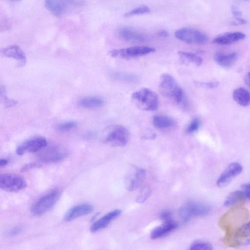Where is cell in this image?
<instances>
[{
    "mask_svg": "<svg viewBox=\"0 0 250 250\" xmlns=\"http://www.w3.org/2000/svg\"><path fill=\"white\" fill-rule=\"evenodd\" d=\"M244 81L246 84L250 87V71L246 75L244 78Z\"/></svg>",
    "mask_w": 250,
    "mask_h": 250,
    "instance_id": "60d3db41",
    "label": "cell"
},
{
    "mask_svg": "<svg viewBox=\"0 0 250 250\" xmlns=\"http://www.w3.org/2000/svg\"><path fill=\"white\" fill-rule=\"evenodd\" d=\"M159 89L163 96L171 98L178 104L184 101L183 89L179 86L174 78L169 74L161 75Z\"/></svg>",
    "mask_w": 250,
    "mask_h": 250,
    "instance_id": "277c9868",
    "label": "cell"
},
{
    "mask_svg": "<svg viewBox=\"0 0 250 250\" xmlns=\"http://www.w3.org/2000/svg\"><path fill=\"white\" fill-rule=\"evenodd\" d=\"M39 165L37 163H32L28 164L25 166H24L22 168H21V171H25L27 170H28L31 168L39 167Z\"/></svg>",
    "mask_w": 250,
    "mask_h": 250,
    "instance_id": "f35d334b",
    "label": "cell"
},
{
    "mask_svg": "<svg viewBox=\"0 0 250 250\" xmlns=\"http://www.w3.org/2000/svg\"><path fill=\"white\" fill-rule=\"evenodd\" d=\"M60 192L55 189L39 198L32 205L31 212L35 216L42 215L50 210L60 196Z\"/></svg>",
    "mask_w": 250,
    "mask_h": 250,
    "instance_id": "8992f818",
    "label": "cell"
},
{
    "mask_svg": "<svg viewBox=\"0 0 250 250\" xmlns=\"http://www.w3.org/2000/svg\"><path fill=\"white\" fill-rule=\"evenodd\" d=\"M178 55L181 62L186 64L191 63L200 66L203 62L200 56L191 52L179 51Z\"/></svg>",
    "mask_w": 250,
    "mask_h": 250,
    "instance_id": "4316f807",
    "label": "cell"
},
{
    "mask_svg": "<svg viewBox=\"0 0 250 250\" xmlns=\"http://www.w3.org/2000/svg\"><path fill=\"white\" fill-rule=\"evenodd\" d=\"M184 206L191 217L193 216H205L210 211V207L201 202L190 201Z\"/></svg>",
    "mask_w": 250,
    "mask_h": 250,
    "instance_id": "ac0fdd59",
    "label": "cell"
},
{
    "mask_svg": "<svg viewBox=\"0 0 250 250\" xmlns=\"http://www.w3.org/2000/svg\"><path fill=\"white\" fill-rule=\"evenodd\" d=\"M200 125V120L197 117L194 118L190 122L187 128L188 134H192L197 131Z\"/></svg>",
    "mask_w": 250,
    "mask_h": 250,
    "instance_id": "836d02e7",
    "label": "cell"
},
{
    "mask_svg": "<svg viewBox=\"0 0 250 250\" xmlns=\"http://www.w3.org/2000/svg\"><path fill=\"white\" fill-rule=\"evenodd\" d=\"M151 189L149 186H144L141 188L138 194L136 201L138 203L145 202L150 196Z\"/></svg>",
    "mask_w": 250,
    "mask_h": 250,
    "instance_id": "f546056e",
    "label": "cell"
},
{
    "mask_svg": "<svg viewBox=\"0 0 250 250\" xmlns=\"http://www.w3.org/2000/svg\"><path fill=\"white\" fill-rule=\"evenodd\" d=\"M246 197L242 190H235L231 192L224 202L226 207L240 205L245 201Z\"/></svg>",
    "mask_w": 250,
    "mask_h": 250,
    "instance_id": "d4e9b609",
    "label": "cell"
},
{
    "mask_svg": "<svg viewBox=\"0 0 250 250\" xmlns=\"http://www.w3.org/2000/svg\"><path fill=\"white\" fill-rule=\"evenodd\" d=\"M178 224L175 221L163 222V224L155 228L151 232L150 237L156 239L164 237L177 228Z\"/></svg>",
    "mask_w": 250,
    "mask_h": 250,
    "instance_id": "d6986e66",
    "label": "cell"
},
{
    "mask_svg": "<svg viewBox=\"0 0 250 250\" xmlns=\"http://www.w3.org/2000/svg\"><path fill=\"white\" fill-rule=\"evenodd\" d=\"M119 34L125 40L130 42H145L148 39L146 35L128 27L121 28Z\"/></svg>",
    "mask_w": 250,
    "mask_h": 250,
    "instance_id": "44dd1931",
    "label": "cell"
},
{
    "mask_svg": "<svg viewBox=\"0 0 250 250\" xmlns=\"http://www.w3.org/2000/svg\"><path fill=\"white\" fill-rule=\"evenodd\" d=\"M194 83L196 85L206 89L215 88L217 87L219 84V82L217 81L208 82L195 81Z\"/></svg>",
    "mask_w": 250,
    "mask_h": 250,
    "instance_id": "d590c367",
    "label": "cell"
},
{
    "mask_svg": "<svg viewBox=\"0 0 250 250\" xmlns=\"http://www.w3.org/2000/svg\"><path fill=\"white\" fill-rule=\"evenodd\" d=\"M85 1L81 0H46L45 8L56 16H63L80 11L84 5Z\"/></svg>",
    "mask_w": 250,
    "mask_h": 250,
    "instance_id": "7a4b0ae2",
    "label": "cell"
},
{
    "mask_svg": "<svg viewBox=\"0 0 250 250\" xmlns=\"http://www.w3.org/2000/svg\"><path fill=\"white\" fill-rule=\"evenodd\" d=\"M0 54L4 57L17 60L20 66L24 65L26 62V58L23 51L16 44L3 48L0 50Z\"/></svg>",
    "mask_w": 250,
    "mask_h": 250,
    "instance_id": "2e32d148",
    "label": "cell"
},
{
    "mask_svg": "<svg viewBox=\"0 0 250 250\" xmlns=\"http://www.w3.org/2000/svg\"><path fill=\"white\" fill-rule=\"evenodd\" d=\"M27 184L21 176L11 173L0 175V188L8 192H17L25 188Z\"/></svg>",
    "mask_w": 250,
    "mask_h": 250,
    "instance_id": "ba28073f",
    "label": "cell"
},
{
    "mask_svg": "<svg viewBox=\"0 0 250 250\" xmlns=\"http://www.w3.org/2000/svg\"><path fill=\"white\" fill-rule=\"evenodd\" d=\"M155 51V48L153 47L136 46L112 50L109 52V54L113 57L130 59L144 56Z\"/></svg>",
    "mask_w": 250,
    "mask_h": 250,
    "instance_id": "30bf717a",
    "label": "cell"
},
{
    "mask_svg": "<svg viewBox=\"0 0 250 250\" xmlns=\"http://www.w3.org/2000/svg\"><path fill=\"white\" fill-rule=\"evenodd\" d=\"M131 99L135 104L143 110L154 111L159 106L158 95L147 88H142L133 93Z\"/></svg>",
    "mask_w": 250,
    "mask_h": 250,
    "instance_id": "5b68a950",
    "label": "cell"
},
{
    "mask_svg": "<svg viewBox=\"0 0 250 250\" xmlns=\"http://www.w3.org/2000/svg\"><path fill=\"white\" fill-rule=\"evenodd\" d=\"M110 75L113 79L122 81L136 82L139 80V77L137 75L125 72H113Z\"/></svg>",
    "mask_w": 250,
    "mask_h": 250,
    "instance_id": "83f0119b",
    "label": "cell"
},
{
    "mask_svg": "<svg viewBox=\"0 0 250 250\" xmlns=\"http://www.w3.org/2000/svg\"><path fill=\"white\" fill-rule=\"evenodd\" d=\"M146 171L144 169L132 167L126 175L125 184L127 190L133 191L139 188L145 180Z\"/></svg>",
    "mask_w": 250,
    "mask_h": 250,
    "instance_id": "8fae6325",
    "label": "cell"
},
{
    "mask_svg": "<svg viewBox=\"0 0 250 250\" xmlns=\"http://www.w3.org/2000/svg\"><path fill=\"white\" fill-rule=\"evenodd\" d=\"M175 36L179 40L189 44L205 43L208 41V37L205 33L191 28H182L175 32Z\"/></svg>",
    "mask_w": 250,
    "mask_h": 250,
    "instance_id": "9c48e42d",
    "label": "cell"
},
{
    "mask_svg": "<svg viewBox=\"0 0 250 250\" xmlns=\"http://www.w3.org/2000/svg\"><path fill=\"white\" fill-rule=\"evenodd\" d=\"M188 250H213V247L208 242L197 241L190 245Z\"/></svg>",
    "mask_w": 250,
    "mask_h": 250,
    "instance_id": "4dcf8cb0",
    "label": "cell"
},
{
    "mask_svg": "<svg viewBox=\"0 0 250 250\" xmlns=\"http://www.w3.org/2000/svg\"><path fill=\"white\" fill-rule=\"evenodd\" d=\"M224 242L230 247L236 248L250 244V221L232 232L226 234Z\"/></svg>",
    "mask_w": 250,
    "mask_h": 250,
    "instance_id": "52a82bcc",
    "label": "cell"
},
{
    "mask_svg": "<svg viewBox=\"0 0 250 250\" xmlns=\"http://www.w3.org/2000/svg\"><path fill=\"white\" fill-rule=\"evenodd\" d=\"M77 104L84 108H97L103 105L104 100L97 96H87L81 98Z\"/></svg>",
    "mask_w": 250,
    "mask_h": 250,
    "instance_id": "603a6c76",
    "label": "cell"
},
{
    "mask_svg": "<svg viewBox=\"0 0 250 250\" xmlns=\"http://www.w3.org/2000/svg\"><path fill=\"white\" fill-rule=\"evenodd\" d=\"M249 214L247 209L235 208L222 216L219 222V226L226 231V234L230 233L243 225Z\"/></svg>",
    "mask_w": 250,
    "mask_h": 250,
    "instance_id": "6da1fadb",
    "label": "cell"
},
{
    "mask_svg": "<svg viewBox=\"0 0 250 250\" xmlns=\"http://www.w3.org/2000/svg\"><path fill=\"white\" fill-rule=\"evenodd\" d=\"M232 97L235 101L241 106H247L250 104V92L243 87L234 89Z\"/></svg>",
    "mask_w": 250,
    "mask_h": 250,
    "instance_id": "cb8c5ba5",
    "label": "cell"
},
{
    "mask_svg": "<svg viewBox=\"0 0 250 250\" xmlns=\"http://www.w3.org/2000/svg\"><path fill=\"white\" fill-rule=\"evenodd\" d=\"M8 161L6 159H0V167H3L7 165Z\"/></svg>",
    "mask_w": 250,
    "mask_h": 250,
    "instance_id": "b9f144b4",
    "label": "cell"
},
{
    "mask_svg": "<svg viewBox=\"0 0 250 250\" xmlns=\"http://www.w3.org/2000/svg\"><path fill=\"white\" fill-rule=\"evenodd\" d=\"M238 54L236 52L229 53H224L216 52L213 55L214 61L220 66L228 68L231 66L236 61Z\"/></svg>",
    "mask_w": 250,
    "mask_h": 250,
    "instance_id": "7402d4cb",
    "label": "cell"
},
{
    "mask_svg": "<svg viewBox=\"0 0 250 250\" xmlns=\"http://www.w3.org/2000/svg\"><path fill=\"white\" fill-rule=\"evenodd\" d=\"M150 11L149 8L146 5H141L133 9L126 12L124 14L125 17H130L138 15L147 13Z\"/></svg>",
    "mask_w": 250,
    "mask_h": 250,
    "instance_id": "1f68e13d",
    "label": "cell"
},
{
    "mask_svg": "<svg viewBox=\"0 0 250 250\" xmlns=\"http://www.w3.org/2000/svg\"><path fill=\"white\" fill-rule=\"evenodd\" d=\"M158 35L160 36L166 37L168 36V33L167 31L164 30H162L161 31H159V32H158Z\"/></svg>",
    "mask_w": 250,
    "mask_h": 250,
    "instance_id": "7bdbcfd3",
    "label": "cell"
},
{
    "mask_svg": "<svg viewBox=\"0 0 250 250\" xmlns=\"http://www.w3.org/2000/svg\"><path fill=\"white\" fill-rule=\"evenodd\" d=\"M93 209V206L89 204H82L75 206L65 212L63 220L65 222L71 221L78 217L90 213Z\"/></svg>",
    "mask_w": 250,
    "mask_h": 250,
    "instance_id": "9a60e30c",
    "label": "cell"
},
{
    "mask_svg": "<svg viewBox=\"0 0 250 250\" xmlns=\"http://www.w3.org/2000/svg\"><path fill=\"white\" fill-rule=\"evenodd\" d=\"M66 156V152L57 146H51L43 150L39 155V159L44 163L60 161Z\"/></svg>",
    "mask_w": 250,
    "mask_h": 250,
    "instance_id": "5bb4252c",
    "label": "cell"
},
{
    "mask_svg": "<svg viewBox=\"0 0 250 250\" xmlns=\"http://www.w3.org/2000/svg\"><path fill=\"white\" fill-rule=\"evenodd\" d=\"M172 211L171 210L169 209H165L161 211L160 214V217L163 222H167L172 220Z\"/></svg>",
    "mask_w": 250,
    "mask_h": 250,
    "instance_id": "8d00e7d4",
    "label": "cell"
},
{
    "mask_svg": "<svg viewBox=\"0 0 250 250\" xmlns=\"http://www.w3.org/2000/svg\"><path fill=\"white\" fill-rule=\"evenodd\" d=\"M129 139V133L124 126L118 125L107 126L102 133V142L113 146H125Z\"/></svg>",
    "mask_w": 250,
    "mask_h": 250,
    "instance_id": "3957f363",
    "label": "cell"
},
{
    "mask_svg": "<svg viewBox=\"0 0 250 250\" xmlns=\"http://www.w3.org/2000/svg\"><path fill=\"white\" fill-rule=\"evenodd\" d=\"M121 213V210L117 209L106 213L92 224L90 228V231L96 232L106 228L111 221L120 216Z\"/></svg>",
    "mask_w": 250,
    "mask_h": 250,
    "instance_id": "e0dca14e",
    "label": "cell"
},
{
    "mask_svg": "<svg viewBox=\"0 0 250 250\" xmlns=\"http://www.w3.org/2000/svg\"><path fill=\"white\" fill-rule=\"evenodd\" d=\"M242 170L243 167L239 163H230L218 178L217 185L218 187H223L227 185L232 179L238 175Z\"/></svg>",
    "mask_w": 250,
    "mask_h": 250,
    "instance_id": "4fadbf2b",
    "label": "cell"
},
{
    "mask_svg": "<svg viewBox=\"0 0 250 250\" xmlns=\"http://www.w3.org/2000/svg\"><path fill=\"white\" fill-rule=\"evenodd\" d=\"M245 36V34L240 32H227L215 37L213 42L222 45H229L243 40Z\"/></svg>",
    "mask_w": 250,
    "mask_h": 250,
    "instance_id": "ffe728a7",
    "label": "cell"
},
{
    "mask_svg": "<svg viewBox=\"0 0 250 250\" xmlns=\"http://www.w3.org/2000/svg\"><path fill=\"white\" fill-rule=\"evenodd\" d=\"M47 145V142L45 138L42 137H33L19 145L16 149V152L18 155L35 152L43 149Z\"/></svg>",
    "mask_w": 250,
    "mask_h": 250,
    "instance_id": "7c38bea8",
    "label": "cell"
},
{
    "mask_svg": "<svg viewBox=\"0 0 250 250\" xmlns=\"http://www.w3.org/2000/svg\"><path fill=\"white\" fill-rule=\"evenodd\" d=\"M0 97L1 102L6 107H13L17 104L16 101L7 98L5 88L3 85L0 86Z\"/></svg>",
    "mask_w": 250,
    "mask_h": 250,
    "instance_id": "f1b7e54d",
    "label": "cell"
},
{
    "mask_svg": "<svg viewBox=\"0 0 250 250\" xmlns=\"http://www.w3.org/2000/svg\"><path fill=\"white\" fill-rule=\"evenodd\" d=\"M241 188L246 198L250 200V183L243 184Z\"/></svg>",
    "mask_w": 250,
    "mask_h": 250,
    "instance_id": "74e56055",
    "label": "cell"
},
{
    "mask_svg": "<svg viewBox=\"0 0 250 250\" xmlns=\"http://www.w3.org/2000/svg\"><path fill=\"white\" fill-rule=\"evenodd\" d=\"M21 230V229L19 227H16L12 229L9 232V234L10 235H14L18 234Z\"/></svg>",
    "mask_w": 250,
    "mask_h": 250,
    "instance_id": "ab89813d",
    "label": "cell"
},
{
    "mask_svg": "<svg viewBox=\"0 0 250 250\" xmlns=\"http://www.w3.org/2000/svg\"><path fill=\"white\" fill-rule=\"evenodd\" d=\"M76 126V123L74 121L65 122L58 124L57 129L62 132L69 131Z\"/></svg>",
    "mask_w": 250,
    "mask_h": 250,
    "instance_id": "d6a6232c",
    "label": "cell"
},
{
    "mask_svg": "<svg viewBox=\"0 0 250 250\" xmlns=\"http://www.w3.org/2000/svg\"><path fill=\"white\" fill-rule=\"evenodd\" d=\"M153 125L157 128L165 129L172 126L174 121L169 116L164 115H156L153 117Z\"/></svg>",
    "mask_w": 250,
    "mask_h": 250,
    "instance_id": "484cf974",
    "label": "cell"
},
{
    "mask_svg": "<svg viewBox=\"0 0 250 250\" xmlns=\"http://www.w3.org/2000/svg\"><path fill=\"white\" fill-rule=\"evenodd\" d=\"M231 11L233 16L235 17L237 23L245 24L246 21L241 18L242 13L238 7L232 5L231 7Z\"/></svg>",
    "mask_w": 250,
    "mask_h": 250,
    "instance_id": "e575fe53",
    "label": "cell"
}]
</instances>
